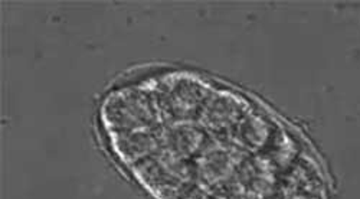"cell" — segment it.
<instances>
[{
    "mask_svg": "<svg viewBox=\"0 0 360 199\" xmlns=\"http://www.w3.org/2000/svg\"><path fill=\"white\" fill-rule=\"evenodd\" d=\"M111 145L159 199H317L314 165L235 94L170 74L111 94Z\"/></svg>",
    "mask_w": 360,
    "mask_h": 199,
    "instance_id": "1",
    "label": "cell"
}]
</instances>
